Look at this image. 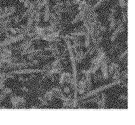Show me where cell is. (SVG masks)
Returning <instances> with one entry per match:
<instances>
[{
    "mask_svg": "<svg viewBox=\"0 0 135 125\" xmlns=\"http://www.w3.org/2000/svg\"><path fill=\"white\" fill-rule=\"evenodd\" d=\"M121 85V83H119L118 82H115V81H114V82H112V83H111L110 84H108V85H106L102 86L100 87V88H99L98 89H95V90H93V91H91V92H90L89 93H88L86 94H85V96H84L81 97L79 100H84V99H85V98H86L87 97H90V96H92L95 95L96 94H98V93H99V92H102V91H104V90H105V89H107L108 88H111V87H112V86H113L114 85Z\"/></svg>",
    "mask_w": 135,
    "mask_h": 125,
    "instance_id": "cell-1",
    "label": "cell"
},
{
    "mask_svg": "<svg viewBox=\"0 0 135 125\" xmlns=\"http://www.w3.org/2000/svg\"><path fill=\"white\" fill-rule=\"evenodd\" d=\"M51 68V64L49 66L46 67V68L42 69H19V70L15 71L10 72L11 74H30L35 73V72H47Z\"/></svg>",
    "mask_w": 135,
    "mask_h": 125,
    "instance_id": "cell-2",
    "label": "cell"
},
{
    "mask_svg": "<svg viewBox=\"0 0 135 125\" xmlns=\"http://www.w3.org/2000/svg\"><path fill=\"white\" fill-rule=\"evenodd\" d=\"M11 102L15 108H18L20 106H24L26 103V100L23 97L13 96L11 98Z\"/></svg>",
    "mask_w": 135,
    "mask_h": 125,
    "instance_id": "cell-3",
    "label": "cell"
},
{
    "mask_svg": "<svg viewBox=\"0 0 135 125\" xmlns=\"http://www.w3.org/2000/svg\"><path fill=\"white\" fill-rule=\"evenodd\" d=\"M124 24H125V23H123L121 21V20H119L118 23H117V27L116 28L115 30L114 31L113 35L111 36V37L110 38V40H111V42H114V40H115V38H116L117 35H118L119 33H121V32H122L124 30V28H124Z\"/></svg>",
    "mask_w": 135,
    "mask_h": 125,
    "instance_id": "cell-4",
    "label": "cell"
},
{
    "mask_svg": "<svg viewBox=\"0 0 135 125\" xmlns=\"http://www.w3.org/2000/svg\"><path fill=\"white\" fill-rule=\"evenodd\" d=\"M115 12L116 7L115 6H113V7L111 8L109 17H108V20H109L110 22V30H113L117 26V22L115 21V18H114V14H115Z\"/></svg>",
    "mask_w": 135,
    "mask_h": 125,
    "instance_id": "cell-5",
    "label": "cell"
},
{
    "mask_svg": "<svg viewBox=\"0 0 135 125\" xmlns=\"http://www.w3.org/2000/svg\"><path fill=\"white\" fill-rule=\"evenodd\" d=\"M105 1H107V0H99V1L97 2L96 4L93 6V8L94 9H95L96 8H98L99 5H100L102 2H103ZM119 3V5L123 9H124L125 7H127V2H126V1L127 0H118Z\"/></svg>",
    "mask_w": 135,
    "mask_h": 125,
    "instance_id": "cell-6",
    "label": "cell"
},
{
    "mask_svg": "<svg viewBox=\"0 0 135 125\" xmlns=\"http://www.w3.org/2000/svg\"><path fill=\"white\" fill-rule=\"evenodd\" d=\"M12 92V89H9V88H4V89H2V92L0 93V103H1L2 100H4V98L7 96V94H10Z\"/></svg>",
    "mask_w": 135,
    "mask_h": 125,
    "instance_id": "cell-7",
    "label": "cell"
},
{
    "mask_svg": "<svg viewBox=\"0 0 135 125\" xmlns=\"http://www.w3.org/2000/svg\"><path fill=\"white\" fill-rule=\"evenodd\" d=\"M45 12H44V20L45 22H48L50 16V11H49V2H46L45 5Z\"/></svg>",
    "mask_w": 135,
    "mask_h": 125,
    "instance_id": "cell-8",
    "label": "cell"
},
{
    "mask_svg": "<svg viewBox=\"0 0 135 125\" xmlns=\"http://www.w3.org/2000/svg\"><path fill=\"white\" fill-rule=\"evenodd\" d=\"M127 11H123L122 18L121 19V21L124 23H125L127 21Z\"/></svg>",
    "mask_w": 135,
    "mask_h": 125,
    "instance_id": "cell-9",
    "label": "cell"
},
{
    "mask_svg": "<svg viewBox=\"0 0 135 125\" xmlns=\"http://www.w3.org/2000/svg\"><path fill=\"white\" fill-rule=\"evenodd\" d=\"M128 49H127V50H126V51L124 52V53H122V54H121V55H120V56L118 57V59H119V60L122 59V58L124 57L125 56V55L128 53Z\"/></svg>",
    "mask_w": 135,
    "mask_h": 125,
    "instance_id": "cell-10",
    "label": "cell"
},
{
    "mask_svg": "<svg viewBox=\"0 0 135 125\" xmlns=\"http://www.w3.org/2000/svg\"><path fill=\"white\" fill-rule=\"evenodd\" d=\"M119 98H121V99H124L125 100H128V97L127 96H125V95H121L119 96Z\"/></svg>",
    "mask_w": 135,
    "mask_h": 125,
    "instance_id": "cell-11",
    "label": "cell"
},
{
    "mask_svg": "<svg viewBox=\"0 0 135 125\" xmlns=\"http://www.w3.org/2000/svg\"><path fill=\"white\" fill-rule=\"evenodd\" d=\"M64 93H66V94L70 93V91L69 88H68V87H66V88H64Z\"/></svg>",
    "mask_w": 135,
    "mask_h": 125,
    "instance_id": "cell-12",
    "label": "cell"
},
{
    "mask_svg": "<svg viewBox=\"0 0 135 125\" xmlns=\"http://www.w3.org/2000/svg\"><path fill=\"white\" fill-rule=\"evenodd\" d=\"M66 4L67 7H70L71 6V0H66Z\"/></svg>",
    "mask_w": 135,
    "mask_h": 125,
    "instance_id": "cell-13",
    "label": "cell"
},
{
    "mask_svg": "<svg viewBox=\"0 0 135 125\" xmlns=\"http://www.w3.org/2000/svg\"><path fill=\"white\" fill-rule=\"evenodd\" d=\"M22 90H23V91L26 92H28V90L27 88H22Z\"/></svg>",
    "mask_w": 135,
    "mask_h": 125,
    "instance_id": "cell-14",
    "label": "cell"
}]
</instances>
